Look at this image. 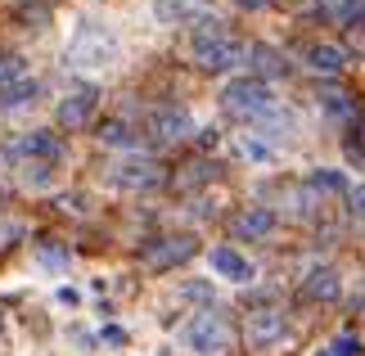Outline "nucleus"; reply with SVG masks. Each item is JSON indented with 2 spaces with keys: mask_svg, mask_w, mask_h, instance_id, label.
I'll return each mask as SVG.
<instances>
[{
  "mask_svg": "<svg viewBox=\"0 0 365 356\" xmlns=\"http://www.w3.org/2000/svg\"><path fill=\"white\" fill-rule=\"evenodd\" d=\"M122 54V41L113 32L108 19H81L68 36V63L81 68V73H100V68H113Z\"/></svg>",
  "mask_w": 365,
  "mask_h": 356,
  "instance_id": "f257e3e1",
  "label": "nucleus"
},
{
  "mask_svg": "<svg viewBox=\"0 0 365 356\" xmlns=\"http://www.w3.org/2000/svg\"><path fill=\"white\" fill-rule=\"evenodd\" d=\"M221 108L235 113V118H248V122L262 126L266 118H275V113H279V99L257 77H230L226 86H221Z\"/></svg>",
  "mask_w": 365,
  "mask_h": 356,
  "instance_id": "f03ea898",
  "label": "nucleus"
},
{
  "mask_svg": "<svg viewBox=\"0 0 365 356\" xmlns=\"http://www.w3.org/2000/svg\"><path fill=\"white\" fill-rule=\"evenodd\" d=\"M248 46L230 41L226 32L217 27V19H203V27L190 36V59L203 68V73H230L235 63H244Z\"/></svg>",
  "mask_w": 365,
  "mask_h": 356,
  "instance_id": "7ed1b4c3",
  "label": "nucleus"
},
{
  "mask_svg": "<svg viewBox=\"0 0 365 356\" xmlns=\"http://www.w3.org/2000/svg\"><path fill=\"white\" fill-rule=\"evenodd\" d=\"M176 338H180V347L194 352V356H221L230 347V330L217 311H190L185 325L176 330Z\"/></svg>",
  "mask_w": 365,
  "mask_h": 356,
  "instance_id": "20e7f679",
  "label": "nucleus"
},
{
  "mask_svg": "<svg viewBox=\"0 0 365 356\" xmlns=\"http://www.w3.org/2000/svg\"><path fill=\"white\" fill-rule=\"evenodd\" d=\"M0 153H5V158L9 163H59L63 158V140L59 136H54L50 131V126H32V131H23V136H14V140H5V149H0Z\"/></svg>",
  "mask_w": 365,
  "mask_h": 356,
  "instance_id": "39448f33",
  "label": "nucleus"
},
{
  "mask_svg": "<svg viewBox=\"0 0 365 356\" xmlns=\"http://www.w3.org/2000/svg\"><path fill=\"white\" fill-rule=\"evenodd\" d=\"M289 320H284V311H275V307H262V311H252L248 316V330H244V338H248V347L252 352H279L289 343Z\"/></svg>",
  "mask_w": 365,
  "mask_h": 356,
  "instance_id": "423d86ee",
  "label": "nucleus"
},
{
  "mask_svg": "<svg viewBox=\"0 0 365 356\" xmlns=\"http://www.w3.org/2000/svg\"><path fill=\"white\" fill-rule=\"evenodd\" d=\"M207 270H212L221 284H230V289H248V284L257 280L252 258H248V253H240V248H230V244L207 248Z\"/></svg>",
  "mask_w": 365,
  "mask_h": 356,
  "instance_id": "0eeeda50",
  "label": "nucleus"
},
{
  "mask_svg": "<svg viewBox=\"0 0 365 356\" xmlns=\"http://www.w3.org/2000/svg\"><path fill=\"white\" fill-rule=\"evenodd\" d=\"M95 108H100V91L77 86V91H68L59 104H54V122H59L63 131H81V126L95 118Z\"/></svg>",
  "mask_w": 365,
  "mask_h": 356,
  "instance_id": "6e6552de",
  "label": "nucleus"
},
{
  "mask_svg": "<svg viewBox=\"0 0 365 356\" xmlns=\"http://www.w3.org/2000/svg\"><path fill=\"white\" fill-rule=\"evenodd\" d=\"M194 248H199V239L194 235H163V239H153V244L145 248V266L149 270H172V266H180V262H190L194 258Z\"/></svg>",
  "mask_w": 365,
  "mask_h": 356,
  "instance_id": "1a4fd4ad",
  "label": "nucleus"
},
{
  "mask_svg": "<svg viewBox=\"0 0 365 356\" xmlns=\"http://www.w3.org/2000/svg\"><path fill=\"white\" fill-rule=\"evenodd\" d=\"M158 180V163L145 158V153H126L108 167V185L113 190H149V185Z\"/></svg>",
  "mask_w": 365,
  "mask_h": 356,
  "instance_id": "9d476101",
  "label": "nucleus"
},
{
  "mask_svg": "<svg viewBox=\"0 0 365 356\" xmlns=\"http://www.w3.org/2000/svg\"><path fill=\"white\" fill-rule=\"evenodd\" d=\"M149 131L158 145H176V140H185L194 131V113L180 108V104H163V108L149 113Z\"/></svg>",
  "mask_w": 365,
  "mask_h": 356,
  "instance_id": "9b49d317",
  "label": "nucleus"
},
{
  "mask_svg": "<svg viewBox=\"0 0 365 356\" xmlns=\"http://www.w3.org/2000/svg\"><path fill=\"white\" fill-rule=\"evenodd\" d=\"M343 293V275L334 266H312L302 275V297H312V302H339Z\"/></svg>",
  "mask_w": 365,
  "mask_h": 356,
  "instance_id": "f8f14e48",
  "label": "nucleus"
},
{
  "mask_svg": "<svg viewBox=\"0 0 365 356\" xmlns=\"http://www.w3.org/2000/svg\"><path fill=\"white\" fill-rule=\"evenodd\" d=\"M347 59H352V54L343 46H334V41H307L302 46V63L316 68V73H343Z\"/></svg>",
  "mask_w": 365,
  "mask_h": 356,
  "instance_id": "ddd939ff",
  "label": "nucleus"
},
{
  "mask_svg": "<svg viewBox=\"0 0 365 356\" xmlns=\"http://www.w3.org/2000/svg\"><path fill=\"white\" fill-rule=\"evenodd\" d=\"M271 230H275V212L266 203H248L235 212V235L240 239H266Z\"/></svg>",
  "mask_w": 365,
  "mask_h": 356,
  "instance_id": "4468645a",
  "label": "nucleus"
},
{
  "mask_svg": "<svg viewBox=\"0 0 365 356\" xmlns=\"http://www.w3.org/2000/svg\"><path fill=\"white\" fill-rule=\"evenodd\" d=\"M36 95H41V81H36V77L9 81V86H0V113H19V108H27V104H36Z\"/></svg>",
  "mask_w": 365,
  "mask_h": 356,
  "instance_id": "2eb2a0df",
  "label": "nucleus"
},
{
  "mask_svg": "<svg viewBox=\"0 0 365 356\" xmlns=\"http://www.w3.org/2000/svg\"><path fill=\"white\" fill-rule=\"evenodd\" d=\"M194 14H199L194 0H153V23H163V27L194 23Z\"/></svg>",
  "mask_w": 365,
  "mask_h": 356,
  "instance_id": "dca6fc26",
  "label": "nucleus"
},
{
  "mask_svg": "<svg viewBox=\"0 0 365 356\" xmlns=\"http://www.w3.org/2000/svg\"><path fill=\"white\" fill-rule=\"evenodd\" d=\"M235 149H240V158H244V163H252V167L275 163V145H271V140H262L257 131H244L240 140H235Z\"/></svg>",
  "mask_w": 365,
  "mask_h": 356,
  "instance_id": "f3484780",
  "label": "nucleus"
},
{
  "mask_svg": "<svg viewBox=\"0 0 365 356\" xmlns=\"http://www.w3.org/2000/svg\"><path fill=\"white\" fill-rule=\"evenodd\" d=\"M248 54H252V68H257L262 77H289V73H293V63H289L275 46H252Z\"/></svg>",
  "mask_w": 365,
  "mask_h": 356,
  "instance_id": "a211bd4d",
  "label": "nucleus"
},
{
  "mask_svg": "<svg viewBox=\"0 0 365 356\" xmlns=\"http://www.w3.org/2000/svg\"><path fill=\"white\" fill-rule=\"evenodd\" d=\"M316 95H320V108H325L329 122H352L356 118V104H352L347 91H316Z\"/></svg>",
  "mask_w": 365,
  "mask_h": 356,
  "instance_id": "6ab92c4d",
  "label": "nucleus"
},
{
  "mask_svg": "<svg viewBox=\"0 0 365 356\" xmlns=\"http://www.w3.org/2000/svg\"><path fill=\"white\" fill-rule=\"evenodd\" d=\"M307 185L320 190V194H347V172H343V167H312Z\"/></svg>",
  "mask_w": 365,
  "mask_h": 356,
  "instance_id": "aec40b11",
  "label": "nucleus"
},
{
  "mask_svg": "<svg viewBox=\"0 0 365 356\" xmlns=\"http://www.w3.org/2000/svg\"><path fill=\"white\" fill-rule=\"evenodd\" d=\"M36 266L50 270V275H63V270H68V248L54 244V239H41V244H36Z\"/></svg>",
  "mask_w": 365,
  "mask_h": 356,
  "instance_id": "412c9836",
  "label": "nucleus"
},
{
  "mask_svg": "<svg viewBox=\"0 0 365 356\" xmlns=\"http://www.w3.org/2000/svg\"><path fill=\"white\" fill-rule=\"evenodd\" d=\"M343 153H347V163H352V167H365V122H361V118L347 122V131H343Z\"/></svg>",
  "mask_w": 365,
  "mask_h": 356,
  "instance_id": "4be33fe9",
  "label": "nucleus"
},
{
  "mask_svg": "<svg viewBox=\"0 0 365 356\" xmlns=\"http://www.w3.org/2000/svg\"><path fill=\"white\" fill-rule=\"evenodd\" d=\"M23 185L27 190H50L54 180H59V167H50V163H23Z\"/></svg>",
  "mask_w": 365,
  "mask_h": 356,
  "instance_id": "5701e85b",
  "label": "nucleus"
},
{
  "mask_svg": "<svg viewBox=\"0 0 365 356\" xmlns=\"http://www.w3.org/2000/svg\"><path fill=\"white\" fill-rule=\"evenodd\" d=\"M100 140H104V145H122V149H131V145H135L131 126H126V122H118V118L100 126Z\"/></svg>",
  "mask_w": 365,
  "mask_h": 356,
  "instance_id": "b1692460",
  "label": "nucleus"
},
{
  "mask_svg": "<svg viewBox=\"0 0 365 356\" xmlns=\"http://www.w3.org/2000/svg\"><path fill=\"white\" fill-rule=\"evenodd\" d=\"M325 352H329V356H361V338H356L352 330H339V334L325 343Z\"/></svg>",
  "mask_w": 365,
  "mask_h": 356,
  "instance_id": "393cba45",
  "label": "nucleus"
},
{
  "mask_svg": "<svg viewBox=\"0 0 365 356\" xmlns=\"http://www.w3.org/2000/svg\"><path fill=\"white\" fill-rule=\"evenodd\" d=\"M334 23L361 27V23H365V0H339V9H334Z\"/></svg>",
  "mask_w": 365,
  "mask_h": 356,
  "instance_id": "a878e982",
  "label": "nucleus"
},
{
  "mask_svg": "<svg viewBox=\"0 0 365 356\" xmlns=\"http://www.w3.org/2000/svg\"><path fill=\"white\" fill-rule=\"evenodd\" d=\"M19 77H27V63L19 54H5V59H0V86H9V81H19Z\"/></svg>",
  "mask_w": 365,
  "mask_h": 356,
  "instance_id": "bb28decb",
  "label": "nucleus"
},
{
  "mask_svg": "<svg viewBox=\"0 0 365 356\" xmlns=\"http://www.w3.org/2000/svg\"><path fill=\"white\" fill-rule=\"evenodd\" d=\"M100 343H108V347H126V330H122V325H104V330H100Z\"/></svg>",
  "mask_w": 365,
  "mask_h": 356,
  "instance_id": "cd10ccee",
  "label": "nucleus"
},
{
  "mask_svg": "<svg viewBox=\"0 0 365 356\" xmlns=\"http://www.w3.org/2000/svg\"><path fill=\"white\" fill-rule=\"evenodd\" d=\"M19 235H23V221H0V244H9Z\"/></svg>",
  "mask_w": 365,
  "mask_h": 356,
  "instance_id": "c85d7f7f",
  "label": "nucleus"
},
{
  "mask_svg": "<svg viewBox=\"0 0 365 356\" xmlns=\"http://www.w3.org/2000/svg\"><path fill=\"white\" fill-rule=\"evenodd\" d=\"M54 302H63V307H81V293H77V289H54Z\"/></svg>",
  "mask_w": 365,
  "mask_h": 356,
  "instance_id": "c756f323",
  "label": "nucleus"
},
{
  "mask_svg": "<svg viewBox=\"0 0 365 356\" xmlns=\"http://www.w3.org/2000/svg\"><path fill=\"white\" fill-rule=\"evenodd\" d=\"M352 212H356V217H365V185H356V190H352Z\"/></svg>",
  "mask_w": 365,
  "mask_h": 356,
  "instance_id": "7c9ffc66",
  "label": "nucleus"
},
{
  "mask_svg": "<svg viewBox=\"0 0 365 356\" xmlns=\"http://www.w3.org/2000/svg\"><path fill=\"white\" fill-rule=\"evenodd\" d=\"M235 5H240V9H248V14H252V9H266V0H235Z\"/></svg>",
  "mask_w": 365,
  "mask_h": 356,
  "instance_id": "2f4dec72",
  "label": "nucleus"
},
{
  "mask_svg": "<svg viewBox=\"0 0 365 356\" xmlns=\"http://www.w3.org/2000/svg\"><path fill=\"white\" fill-rule=\"evenodd\" d=\"M312 356H329V352H325V347H320V352H312Z\"/></svg>",
  "mask_w": 365,
  "mask_h": 356,
  "instance_id": "473e14b6",
  "label": "nucleus"
},
{
  "mask_svg": "<svg viewBox=\"0 0 365 356\" xmlns=\"http://www.w3.org/2000/svg\"><path fill=\"white\" fill-rule=\"evenodd\" d=\"M0 325H5V316H0Z\"/></svg>",
  "mask_w": 365,
  "mask_h": 356,
  "instance_id": "72a5a7b5",
  "label": "nucleus"
}]
</instances>
